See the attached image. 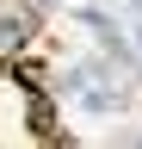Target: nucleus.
<instances>
[{
    "instance_id": "obj_2",
    "label": "nucleus",
    "mask_w": 142,
    "mask_h": 149,
    "mask_svg": "<svg viewBox=\"0 0 142 149\" xmlns=\"http://www.w3.org/2000/svg\"><path fill=\"white\" fill-rule=\"evenodd\" d=\"M123 6H130V13H136V19H142V0H123Z\"/></svg>"
},
{
    "instance_id": "obj_1",
    "label": "nucleus",
    "mask_w": 142,
    "mask_h": 149,
    "mask_svg": "<svg viewBox=\"0 0 142 149\" xmlns=\"http://www.w3.org/2000/svg\"><path fill=\"white\" fill-rule=\"evenodd\" d=\"M130 50H136V62H142V25H136V31H130Z\"/></svg>"
}]
</instances>
